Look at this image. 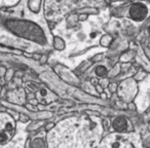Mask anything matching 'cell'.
<instances>
[{
	"label": "cell",
	"instance_id": "obj_1",
	"mask_svg": "<svg viewBox=\"0 0 150 148\" xmlns=\"http://www.w3.org/2000/svg\"><path fill=\"white\" fill-rule=\"evenodd\" d=\"M102 121L78 115L59 121L46 134V148H97L103 138Z\"/></svg>",
	"mask_w": 150,
	"mask_h": 148
},
{
	"label": "cell",
	"instance_id": "obj_2",
	"mask_svg": "<svg viewBox=\"0 0 150 148\" xmlns=\"http://www.w3.org/2000/svg\"><path fill=\"white\" fill-rule=\"evenodd\" d=\"M97 148H138V146L134 136L114 132L103 137Z\"/></svg>",
	"mask_w": 150,
	"mask_h": 148
},
{
	"label": "cell",
	"instance_id": "obj_3",
	"mask_svg": "<svg viewBox=\"0 0 150 148\" xmlns=\"http://www.w3.org/2000/svg\"><path fill=\"white\" fill-rule=\"evenodd\" d=\"M16 119L8 112H0V145H5L13 138L17 130Z\"/></svg>",
	"mask_w": 150,
	"mask_h": 148
},
{
	"label": "cell",
	"instance_id": "obj_4",
	"mask_svg": "<svg viewBox=\"0 0 150 148\" xmlns=\"http://www.w3.org/2000/svg\"><path fill=\"white\" fill-rule=\"evenodd\" d=\"M129 17L131 19L135 20V21H142L146 18L147 15V9L144 6V4L140 2H137L135 4H133L129 8Z\"/></svg>",
	"mask_w": 150,
	"mask_h": 148
},
{
	"label": "cell",
	"instance_id": "obj_5",
	"mask_svg": "<svg viewBox=\"0 0 150 148\" xmlns=\"http://www.w3.org/2000/svg\"><path fill=\"white\" fill-rule=\"evenodd\" d=\"M36 99L38 100V103H40L41 105H47L50 103H52V101L56 100L57 97L54 93L48 91L47 89L43 88V89H40L36 93Z\"/></svg>",
	"mask_w": 150,
	"mask_h": 148
},
{
	"label": "cell",
	"instance_id": "obj_6",
	"mask_svg": "<svg viewBox=\"0 0 150 148\" xmlns=\"http://www.w3.org/2000/svg\"><path fill=\"white\" fill-rule=\"evenodd\" d=\"M127 125H129V123L125 117L118 116L111 120V127L114 130V132H117V133L125 132L127 130Z\"/></svg>",
	"mask_w": 150,
	"mask_h": 148
},
{
	"label": "cell",
	"instance_id": "obj_7",
	"mask_svg": "<svg viewBox=\"0 0 150 148\" xmlns=\"http://www.w3.org/2000/svg\"><path fill=\"white\" fill-rule=\"evenodd\" d=\"M46 137L42 134L36 135L32 140H30V148H46Z\"/></svg>",
	"mask_w": 150,
	"mask_h": 148
},
{
	"label": "cell",
	"instance_id": "obj_8",
	"mask_svg": "<svg viewBox=\"0 0 150 148\" xmlns=\"http://www.w3.org/2000/svg\"><path fill=\"white\" fill-rule=\"evenodd\" d=\"M107 73H108V71L104 66H98L95 69V74L97 75V77L104 78L107 75Z\"/></svg>",
	"mask_w": 150,
	"mask_h": 148
},
{
	"label": "cell",
	"instance_id": "obj_9",
	"mask_svg": "<svg viewBox=\"0 0 150 148\" xmlns=\"http://www.w3.org/2000/svg\"><path fill=\"white\" fill-rule=\"evenodd\" d=\"M54 46L56 50H63L65 47V42L63 41V39H61L60 37H56L54 41Z\"/></svg>",
	"mask_w": 150,
	"mask_h": 148
},
{
	"label": "cell",
	"instance_id": "obj_10",
	"mask_svg": "<svg viewBox=\"0 0 150 148\" xmlns=\"http://www.w3.org/2000/svg\"><path fill=\"white\" fill-rule=\"evenodd\" d=\"M111 43V37L109 35H105L101 38V45L103 46H108Z\"/></svg>",
	"mask_w": 150,
	"mask_h": 148
},
{
	"label": "cell",
	"instance_id": "obj_11",
	"mask_svg": "<svg viewBox=\"0 0 150 148\" xmlns=\"http://www.w3.org/2000/svg\"><path fill=\"white\" fill-rule=\"evenodd\" d=\"M13 77V69H8V70L6 71V73H5V76H4L5 81L6 82L11 81Z\"/></svg>",
	"mask_w": 150,
	"mask_h": 148
},
{
	"label": "cell",
	"instance_id": "obj_12",
	"mask_svg": "<svg viewBox=\"0 0 150 148\" xmlns=\"http://www.w3.org/2000/svg\"><path fill=\"white\" fill-rule=\"evenodd\" d=\"M117 88H118L117 84H115V82H110L107 89H108V91H110L111 93H115L117 91Z\"/></svg>",
	"mask_w": 150,
	"mask_h": 148
},
{
	"label": "cell",
	"instance_id": "obj_13",
	"mask_svg": "<svg viewBox=\"0 0 150 148\" xmlns=\"http://www.w3.org/2000/svg\"><path fill=\"white\" fill-rule=\"evenodd\" d=\"M56 125H57V123H45V125H44V131H45V132L52 131V130L54 129V127H56Z\"/></svg>",
	"mask_w": 150,
	"mask_h": 148
},
{
	"label": "cell",
	"instance_id": "obj_14",
	"mask_svg": "<svg viewBox=\"0 0 150 148\" xmlns=\"http://www.w3.org/2000/svg\"><path fill=\"white\" fill-rule=\"evenodd\" d=\"M19 120L21 121V123H28V121L30 120V117L28 116V115H26V114L20 113V118H19Z\"/></svg>",
	"mask_w": 150,
	"mask_h": 148
},
{
	"label": "cell",
	"instance_id": "obj_15",
	"mask_svg": "<svg viewBox=\"0 0 150 148\" xmlns=\"http://www.w3.org/2000/svg\"><path fill=\"white\" fill-rule=\"evenodd\" d=\"M109 84H110V81H109V79H107V78H102V79L100 80V84L102 86L103 89L108 88Z\"/></svg>",
	"mask_w": 150,
	"mask_h": 148
},
{
	"label": "cell",
	"instance_id": "obj_16",
	"mask_svg": "<svg viewBox=\"0 0 150 148\" xmlns=\"http://www.w3.org/2000/svg\"><path fill=\"white\" fill-rule=\"evenodd\" d=\"M7 112H8L9 114H11V116L16 119V120H19V118H20V113L19 112H17V111H13V110H7Z\"/></svg>",
	"mask_w": 150,
	"mask_h": 148
},
{
	"label": "cell",
	"instance_id": "obj_17",
	"mask_svg": "<svg viewBox=\"0 0 150 148\" xmlns=\"http://www.w3.org/2000/svg\"><path fill=\"white\" fill-rule=\"evenodd\" d=\"M26 108H27L28 110H30V111H33V112H35V111H37V108H36V106H34V105L30 104V103H28V104H26Z\"/></svg>",
	"mask_w": 150,
	"mask_h": 148
},
{
	"label": "cell",
	"instance_id": "obj_18",
	"mask_svg": "<svg viewBox=\"0 0 150 148\" xmlns=\"http://www.w3.org/2000/svg\"><path fill=\"white\" fill-rule=\"evenodd\" d=\"M6 71H7L6 68H4L3 66H0V78H1V77H4Z\"/></svg>",
	"mask_w": 150,
	"mask_h": 148
},
{
	"label": "cell",
	"instance_id": "obj_19",
	"mask_svg": "<svg viewBox=\"0 0 150 148\" xmlns=\"http://www.w3.org/2000/svg\"><path fill=\"white\" fill-rule=\"evenodd\" d=\"M47 56L46 55H43V56H41V58H40V60H39V62H40V64L41 65H44L46 62H47Z\"/></svg>",
	"mask_w": 150,
	"mask_h": 148
},
{
	"label": "cell",
	"instance_id": "obj_20",
	"mask_svg": "<svg viewBox=\"0 0 150 148\" xmlns=\"http://www.w3.org/2000/svg\"><path fill=\"white\" fill-rule=\"evenodd\" d=\"M95 88H96V91L99 93V94H102V93H103V91H104V89L102 88V86H101L100 84H97V86H95Z\"/></svg>",
	"mask_w": 150,
	"mask_h": 148
},
{
	"label": "cell",
	"instance_id": "obj_21",
	"mask_svg": "<svg viewBox=\"0 0 150 148\" xmlns=\"http://www.w3.org/2000/svg\"><path fill=\"white\" fill-rule=\"evenodd\" d=\"M91 82H92V84H93V86H96L97 84H100V81H99V80H98V78H92V80H91Z\"/></svg>",
	"mask_w": 150,
	"mask_h": 148
},
{
	"label": "cell",
	"instance_id": "obj_22",
	"mask_svg": "<svg viewBox=\"0 0 150 148\" xmlns=\"http://www.w3.org/2000/svg\"><path fill=\"white\" fill-rule=\"evenodd\" d=\"M7 109L5 108L4 106H2V105H0V112H6Z\"/></svg>",
	"mask_w": 150,
	"mask_h": 148
},
{
	"label": "cell",
	"instance_id": "obj_23",
	"mask_svg": "<svg viewBox=\"0 0 150 148\" xmlns=\"http://www.w3.org/2000/svg\"><path fill=\"white\" fill-rule=\"evenodd\" d=\"M129 109H131V110H136V106L132 103V104H129Z\"/></svg>",
	"mask_w": 150,
	"mask_h": 148
},
{
	"label": "cell",
	"instance_id": "obj_24",
	"mask_svg": "<svg viewBox=\"0 0 150 148\" xmlns=\"http://www.w3.org/2000/svg\"><path fill=\"white\" fill-rule=\"evenodd\" d=\"M32 57H33V58L35 59V60H40V58H41V56H40V55H37V54L33 55Z\"/></svg>",
	"mask_w": 150,
	"mask_h": 148
},
{
	"label": "cell",
	"instance_id": "obj_25",
	"mask_svg": "<svg viewBox=\"0 0 150 148\" xmlns=\"http://www.w3.org/2000/svg\"><path fill=\"white\" fill-rule=\"evenodd\" d=\"M25 148H30V139H28L25 143Z\"/></svg>",
	"mask_w": 150,
	"mask_h": 148
},
{
	"label": "cell",
	"instance_id": "obj_26",
	"mask_svg": "<svg viewBox=\"0 0 150 148\" xmlns=\"http://www.w3.org/2000/svg\"><path fill=\"white\" fill-rule=\"evenodd\" d=\"M101 97H102L103 99H106L107 98V95H105L104 93H102V94H101Z\"/></svg>",
	"mask_w": 150,
	"mask_h": 148
},
{
	"label": "cell",
	"instance_id": "obj_27",
	"mask_svg": "<svg viewBox=\"0 0 150 148\" xmlns=\"http://www.w3.org/2000/svg\"><path fill=\"white\" fill-rule=\"evenodd\" d=\"M79 19H80V21H81V20H86V16H81Z\"/></svg>",
	"mask_w": 150,
	"mask_h": 148
},
{
	"label": "cell",
	"instance_id": "obj_28",
	"mask_svg": "<svg viewBox=\"0 0 150 148\" xmlns=\"http://www.w3.org/2000/svg\"><path fill=\"white\" fill-rule=\"evenodd\" d=\"M1 91H2V86L0 84V94H1Z\"/></svg>",
	"mask_w": 150,
	"mask_h": 148
}]
</instances>
